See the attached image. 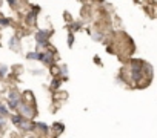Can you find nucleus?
<instances>
[{
	"label": "nucleus",
	"mask_w": 157,
	"mask_h": 138,
	"mask_svg": "<svg viewBox=\"0 0 157 138\" xmlns=\"http://www.w3.org/2000/svg\"><path fill=\"white\" fill-rule=\"evenodd\" d=\"M52 35V31H38L35 34V40H37V43L38 46H42V48H48L49 43H48V38Z\"/></svg>",
	"instance_id": "obj_1"
},
{
	"label": "nucleus",
	"mask_w": 157,
	"mask_h": 138,
	"mask_svg": "<svg viewBox=\"0 0 157 138\" xmlns=\"http://www.w3.org/2000/svg\"><path fill=\"white\" fill-rule=\"evenodd\" d=\"M54 55H56V49L40 52L38 54V60H40L42 63H45V64H48V66H51L52 63H54Z\"/></svg>",
	"instance_id": "obj_2"
},
{
	"label": "nucleus",
	"mask_w": 157,
	"mask_h": 138,
	"mask_svg": "<svg viewBox=\"0 0 157 138\" xmlns=\"http://www.w3.org/2000/svg\"><path fill=\"white\" fill-rule=\"evenodd\" d=\"M40 11V8L38 6H34V9L28 14V16H26V22H28L29 25H32V23H35V17H37V12Z\"/></svg>",
	"instance_id": "obj_3"
},
{
	"label": "nucleus",
	"mask_w": 157,
	"mask_h": 138,
	"mask_svg": "<svg viewBox=\"0 0 157 138\" xmlns=\"http://www.w3.org/2000/svg\"><path fill=\"white\" fill-rule=\"evenodd\" d=\"M20 110H22L23 115H28V117L32 115V109H31L29 106H26V104H22V103H20Z\"/></svg>",
	"instance_id": "obj_4"
},
{
	"label": "nucleus",
	"mask_w": 157,
	"mask_h": 138,
	"mask_svg": "<svg viewBox=\"0 0 157 138\" xmlns=\"http://www.w3.org/2000/svg\"><path fill=\"white\" fill-rule=\"evenodd\" d=\"M20 98H16V100H9V103H8V106H9V109H17V107H20Z\"/></svg>",
	"instance_id": "obj_5"
},
{
	"label": "nucleus",
	"mask_w": 157,
	"mask_h": 138,
	"mask_svg": "<svg viewBox=\"0 0 157 138\" xmlns=\"http://www.w3.org/2000/svg\"><path fill=\"white\" fill-rule=\"evenodd\" d=\"M23 118H25L23 115H12V117H11V121L14 123L16 126H19V124H20V123L23 121Z\"/></svg>",
	"instance_id": "obj_6"
},
{
	"label": "nucleus",
	"mask_w": 157,
	"mask_h": 138,
	"mask_svg": "<svg viewBox=\"0 0 157 138\" xmlns=\"http://www.w3.org/2000/svg\"><path fill=\"white\" fill-rule=\"evenodd\" d=\"M82 28V25L78 23V22H74V23H71L69 25V31H72V32H75V31H78Z\"/></svg>",
	"instance_id": "obj_7"
},
{
	"label": "nucleus",
	"mask_w": 157,
	"mask_h": 138,
	"mask_svg": "<svg viewBox=\"0 0 157 138\" xmlns=\"http://www.w3.org/2000/svg\"><path fill=\"white\" fill-rule=\"evenodd\" d=\"M60 83H62L60 77H59V78H54V80H52V85H51V89H57V88L60 86Z\"/></svg>",
	"instance_id": "obj_8"
},
{
	"label": "nucleus",
	"mask_w": 157,
	"mask_h": 138,
	"mask_svg": "<svg viewBox=\"0 0 157 138\" xmlns=\"http://www.w3.org/2000/svg\"><path fill=\"white\" fill-rule=\"evenodd\" d=\"M38 54H40V52H28L26 57H28L29 60H38Z\"/></svg>",
	"instance_id": "obj_9"
},
{
	"label": "nucleus",
	"mask_w": 157,
	"mask_h": 138,
	"mask_svg": "<svg viewBox=\"0 0 157 138\" xmlns=\"http://www.w3.org/2000/svg\"><path fill=\"white\" fill-rule=\"evenodd\" d=\"M35 128H38V129H42L43 132H48V126H46V124L45 123H35Z\"/></svg>",
	"instance_id": "obj_10"
},
{
	"label": "nucleus",
	"mask_w": 157,
	"mask_h": 138,
	"mask_svg": "<svg viewBox=\"0 0 157 138\" xmlns=\"http://www.w3.org/2000/svg\"><path fill=\"white\" fill-rule=\"evenodd\" d=\"M0 115H8V107L6 106H3V104H0Z\"/></svg>",
	"instance_id": "obj_11"
},
{
	"label": "nucleus",
	"mask_w": 157,
	"mask_h": 138,
	"mask_svg": "<svg viewBox=\"0 0 157 138\" xmlns=\"http://www.w3.org/2000/svg\"><path fill=\"white\" fill-rule=\"evenodd\" d=\"M72 43H74V34H72V31H69V34H68V45L72 46Z\"/></svg>",
	"instance_id": "obj_12"
},
{
	"label": "nucleus",
	"mask_w": 157,
	"mask_h": 138,
	"mask_svg": "<svg viewBox=\"0 0 157 138\" xmlns=\"http://www.w3.org/2000/svg\"><path fill=\"white\" fill-rule=\"evenodd\" d=\"M6 74H8V68L6 66H2V68H0V78L5 77Z\"/></svg>",
	"instance_id": "obj_13"
},
{
	"label": "nucleus",
	"mask_w": 157,
	"mask_h": 138,
	"mask_svg": "<svg viewBox=\"0 0 157 138\" xmlns=\"http://www.w3.org/2000/svg\"><path fill=\"white\" fill-rule=\"evenodd\" d=\"M16 45H17V38H16V37H12V38L9 40V46H11L12 49H14V48H17Z\"/></svg>",
	"instance_id": "obj_14"
},
{
	"label": "nucleus",
	"mask_w": 157,
	"mask_h": 138,
	"mask_svg": "<svg viewBox=\"0 0 157 138\" xmlns=\"http://www.w3.org/2000/svg\"><path fill=\"white\" fill-rule=\"evenodd\" d=\"M8 98H9V100H16V98H20V97H19V94H17V92H9Z\"/></svg>",
	"instance_id": "obj_15"
},
{
	"label": "nucleus",
	"mask_w": 157,
	"mask_h": 138,
	"mask_svg": "<svg viewBox=\"0 0 157 138\" xmlns=\"http://www.w3.org/2000/svg\"><path fill=\"white\" fill-rule=\"evenodd\" d=\"M9 23V19H0V26H8Z\"/></svg>",
	"instance_id": "obj_16"
},
{
	"label": "nucleus",
	"mask_w": 157,
	"mask_h": 138,
	"mask_svg": "<svg viewBox=\"0 0 157 138\" xmlns=\"http://www.w3.org/2000/svg\"><path fill=\"white\" fill-rule=\"evenodd\" d=\"M60 74H62L63 77L68 75V69H66V66H62V68H60Z\"/></svg>",
	"instance_id": "obj_17"
},
{
	"label": "nucleus",
	"mask_w": 157,
	"mask_h": 138,
	"mask_svg": "<svg viewBox=\"0 0 157 138\" xmlns=\"http://www.w3.org/2000/svg\"><path fill=\"white\" fill-rule=\"evenodd\" d=\"M54 128H56V129H60V134H62V132H63V129H65L63 124H59V123H56V124H54Z\"/></svg>",
	"instance_id": "obj_18"
},
{
	"label": "nucleus",
	"mask_w": 157,
	"mask_h": 138,
	"mask_svg": "<svg viewBox=\"0 0 157 138\" xmlns=\"http://www.w3.org/2000/svg\"><path fill=\"white\" fill-rule=\"evenodd\" d=\"M6 2H8L11 6H16V0H6Z\"/></svg>",
	"instance_id": "obj_19"
}]
</instances>
